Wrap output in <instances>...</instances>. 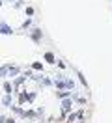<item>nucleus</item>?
I'll list each match as a JSON object with an SVG mask.
<instances>
[{
  "label": "nucleus",
  "mask_w": 112,
  "mask_h": 123,
  "mask_svg": "<svg viewBox=\"0 0 112 123\" xmlns=\"http://www.w3.org/2000/svg\"><path fill=\"white\" fill-rule=\"evenodd\" d=\"M4 105H6V106H9V105H11V97H9V95H7V97H4Z\"/></svg>",
  "instance_id": "nucleus-4"
},
{
  "label": "nucleus",
  "mask_w": 112,
  "mask_h": 123,
  "mask_svg": "<svg viewBox=\"0 0 112 123\" xmlns=\"http://www.w3.org/2000/svg\"><path fill=\"white\" fill-rule=\"evenodd\" d=\"M0 32H2L4 36H9V34H11V28H9L6 23H0Z\"/></svg>",
  "instance_id": "nucleus-1"
},
{
  "label": "nucleus",
  "mask_w": 112,
  "mask_h": 123,
  "mask_svg": "<svg viewBox=\"0 0 112 123\" xmlns=\"http://www.w3.org/2000/svg\"><path fill=\"white\" fill-rule=\"evenodd\" d=\"M71 108V101H64V110H69Z\"/></svg>",
  "instance_id": "nucleus-5"
},
{
  "label": "nucleus",
  "mask_w": 112,
  "mask_h": 123,
  "mask_svg": "<svg viewBox=\"0 0 112 123\" xmlns=\"http://www.w3.org/2000/svg\"><path fill=\"white\" fill-rule=\"evenodd\" d=\"M4 90H6L7 93H11V86H9V84H7V82H6V84H4Z\"/></svg>",
  "instance_id": "nucleus-6"
},
{
  "label": "nucleus",
  "mask_w": 112,
  "mask_h": 123,
  "mask_svg": "<svg viewBox=\"0 0 112 123\" xmlns=\"http://www.w3.org/2000/svg\"><path fill=\"white\" fill-rule=\"evenodd\" d=\"M0 123H4V117H2V116H0Z\"/></svg>",
  "instance_id": "nucleus-7"
},
{
  "label": "nucleus",
  "mask_w": 112,
  "mask_h": 123,
  "mask_svg": "<svg viewBox=\"0 0 112 123\" xmlns=\"http://www.w3.org/2000/svg\"><path fill=\"white\" fill-rule=\"evenodd\" d=\"M39 36H41V30H34V41H39Z\"/></svg>",
  "instance_id": "nucleus-3"
},
{
  "label": "nucleus",
  "mask_w": 112,
  "mask_h": 123,
  "mask_svg": "<svg viewBox=\"0 0 112 123\" xmlns=\"http://www.w3.org/2000/svg\"><path fill=\"white\" fill-rule=\"evenodd\" d=\"M45 60H47V62H51V63H52V62H54V56H52L51 52H47V54H45Z\"/></svg>",
  "instance_id": "nucleus-2"
}]
</instances>
